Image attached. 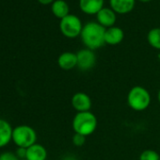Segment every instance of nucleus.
<instances>
[{
  "instance_id": "nucleus-14",
  "label": "nucleus",
  "mask_w": 160,
  "mask_h": 160,
  "mask_svg": "<svg viewBox=\"0 0 160 160\" xmlns=\"http://www.w3.org/2000/svg\"><path fill=\"white\" fill-rule=\"evenodd\" d=\"M47 151L44 146L35 143L27 149V160H46Z\"/></svg>"
},
{
  "instance_id": "nucleus-18",
  "label": "nucleus",
  "mask_w": 160,
  "mask_h": 160,
  "mask_svg": "<svg viewBox=\"0 0 160 160\" xmlns=\"http://www.w3.org/2000/svg\"><path fill=\"white\" fill-rule=\"evenodd\" d=\"M72 144L75 147H82L85 144V142H86V137L74 133L73 136H72Z\"/></svg>"
},
{
  "instance_id": "nucleus-23",
  "label": "nucleus",
  "mask_w": 160,
  "mask_h": 160,
  "mask_svg": "<svg viewBox=\"0 0 160 160\" xmlns=\"http://www.w3.org/2000/svg\"><path fill=\"white\" fill-rule=\"evenodd\" d=\"M157 100H158V102H159V104H160V89H159V91H158V92H157Z\"/></svg>"
},
{
  "instance_id": "nucleus-7",
  "label": "nucleus",
  "mask_w": 160,
  "mask_h": 160,
  "mask_svg": "<svg viewBox=\"0 0 160 160\" xmlns=\"http://www.w3.org/2000/svg\"><path fill=\"white\" fill-rule=\"evenodd\" d=\"M71 104L72 108L76 112H87L91 111L92 108V101L89 94L84 92H75L72 99Z\"/></svg>"
},
{
  "instance_id": "nucleus-10",
  "label": "nucleus",
  "mask_w": 160,
  "mask_h": 160,
  "mask_svg": "<svg viewBox=\"0 0 160 160\" xmlns=\"http://www.w3.org/2000/svg\"><path fill=\"white\" fill-rule=\"evenodd\" d=\"M58 65L63 71H71L77 67L76 53L66 51L61 53L58 58Z\"/></svg>"
},
{
  "instance_id": "nucleus-3",
  "label": "nucleus",
  "mask_w": 160,
  "mask_h": 160,
  "mask_svg": "<svg viewBox=\"0 0 160 160\" xmlns=\"http://www.w3.org/2000/svg\"><path fill=\"white\" fill-rule=\"evenodd\" d=\"M126 99L128 107L137 112L146 110L152 102V97L149 91L139 85L134 86L128 92Z\"/></svg>"
},
{
  "instance_id": "nucleus-6",
  "label": "nucleus",
  "mask_w": 160,
  "mask_h": 160,
  "mask_svg": "<svg viewBox=\"0 0 160 160\" xmlns=\"http://www.w3.org/2000/svg\"><path fill=\"white\" fill-rule=\"evenodd\" d=\"M77 57V68L80 71L88 72L92 70L95 64H96V54L93 50H91L89 48H83L80 49L76 53Z\"/></svg>"
},
{
  "instance_id": "nucleus-11",
  "label": "nucleus",
  "mask_w": 160,
  "mask_h": 160,
  "mask_svg": "<svg viewBox=\"0 0 160 160\" xmlns=\"http://www.w3.org/2000/svg\"><path fill=\"white\" fill-rule=\"evenodd\" d=\"M137 0H109V7L117 14H127L131 12Z\"/></svg>"
},
{
  "instance_id": "nucleus-25",
  "label": "nucleus",
  "mask_w": 160,
  "mask_h": 160,
  "mask_svg": "<svg viewBox=\"0 0 160 160\" xmlns=\"http://www.w3.org/2000/svg\"><path fill=\"white\" fill-rule=\"evenodd\" d=\"M158 58H160V54H159V55H158Z\"/></svg>"
},
{
  "instance_id": "nucleus-9",
  "label": "nucleus",
  "mask_w": 160,
  "mask_h": 160,
  "mask_svg": "<svg viewBox=\"0 0 160 160\" xmlns=\"http://www.w3.org/2000/svg\"><path fill=\"white\" fill-rule=\"evenodd\" d=\"M79 8L88 15H96L105 6V0H79Z\"/></svg>"
},
{
  "instance_id": "nucleus-5",
  "label": "nucleus",
  "mask_w": 160,
  "mask_h": 160,
  "mask_svg": "<svg viewBox=\"0 0 160 160\" xmlns=\"http://www.w3.org/2000/svg\"><path fill=\"white\" fill-rule=\"evenodd\" d=\"M82 21L75 14H69L62 18L59 22V29L62 35L68 39H75L80 37L83 29Z\"/></svg>"
},
{
  "instance_id": "nucleus-15",
  "label": "nucleus",
  "mask_w": 160,
  "mask_h": 160,
  "mask_svg": "<svg viewBox=\"0 0 160 160\" xmlns=\"http://www.w3.org/2000/svg\"><path fill=\"white\" fill-rule=\"evenodd\" d=\"M51 11L53 14L60 20L70 14V7L65 0H55L51 4Z\"/></svg>"
},
{
  "instance_id": "nucleus-13",
  "label": "nucleus",
  "mask_w": 160,
  "mask_h": 160,
  "mask_svg": "<svg viewBox=\"0 0 160 160\" xmlns=\"http://www.w3.org/2000/svg\"><path fill=\"white\" fill-rule=\"evenodd\" d=\"M12 131L13 128L8 121L0 119V148L7 146L12 140Z\"/></svg>"
},
{
  "instance_id": "nucleus-24",
  "label": "nucleus",
  "mask_w": 160,
  "mask_h": 160,
  "mask_svg": "<svg viewBox=\"0 0 160 160\" xmlns=\"http://www.w3.org/2000/svg\"><path fill=\"white\" fill-rule=\"evenodd\" d=\"M138 1H140V2H144V3H146V2H150V1H152V0H138Z\"/></svg>"
},
{
  "instance_id": "nucleus-8",
  "label": "nucleus",
  "mask_w": 160,
  "mask_h": 160,
  "mask_svg": "<svg viewBox=\"0 0 160 160\" xmlns=\"http://www.w3.org/2000/svg\"><path fill=\"white\" fill-rule=\"evenodd\" d=\"M96 22L105 28H108L115 26L117 21V13L110 7H104L96 14Z\"/></svg>"
},
{
  "instance_id": "nucleus-26",
  "label": "nucleus",
  "mask_w": 160,
  "mask_h": 160,
  "mask_svg": "<svg viewBox=\"0 0 160 160\" xmlns=\"http://www.w3.org/2000/svg\"><path fill=\"white\" fill-rule=\"evenodd\" d=\"M23 160H27V159H23Z\"/></svg>"
},
{
  "instance_id": "nucleus-21",
  "label": "nucleus",
  "mask_w": 160,
  "mask_h": 160,
  "mask_svg": "<svg viewBox=\"0 0 160 160\" xmlns=\"http://www.w3.org/2000/svg\"><path fill=\"white\" fill-rule=\"evenodd\" d=\"M62 160H78V159H77V157H76L75 155H73V154H66V155L62 158Z\"/></svg>"
},
{
  "instance_id": "nucleus-1",
  "label": "nucleus",
  "mask_w": 160,
  "mask_h": 160,
  "mask_svg": "<svg viewBox=\"0 0 160 160\" xmlns=\"http://www.w3.org/2000/svg\"><path fill=\"white\" fill-rule=\"evenodd\" d=\"M106 28L97 22H88L83 26V29L80 34L82 43L86 48L91 50H96L103 47L105 42Z\"/></svg>"
},
{
  "instance_id": "nucleus-17",
  "label": "nucleus",
  "mask_w": 160,
  "mask_h": 160,
  "mask_svg": "<svg viewBox=\"0 0 160 160\" xmlns=\"http://www.w3.org/2000/svg\"><path fill=\"white\" fill-rule=\"evenodd\" d=\"M138 160H160V154L152 149H146L139 154Z\"/></svg>"
},
{
  "instance_id": "nucleus-2",
  "label": "nucleus",
  "mask_w": 160,
  "mask_h": 160,
  "mask_svg": "<svg viewBox=\"0 0 160 160\" xmlns=\"http://www.w3.org/2000/svg\"><path fill=\"white\" fill-rule=\"evenodd\" d=\"M98 126V121L96 116L92 111L76 112L72 118V127L74 133L89 137L92 135Z\"/></svg>"
},
{
  "instance_id": "nucleus-22",
  "label": "nucleus",
  "mask_w": 160,
  "mask_h": 160,
  "mask_svg": "<svg viewBox=\"0 0 160 160\" xmlns=\"http://www.w3.org/2000/svg\"><path fill=\"white\" fill-rule=\"evenodd\" d=\"M38 1L42 5H49V4H52L55 0H38Z\"/></svg>"
},
{
  "instance_id": "nucleus-16",
  "label": "nucleus",
  "mask_w": 160,
  "mask_h": 160,
  "mask_svg": "<svg viewBox=\"0 0 160 160\" xmlns=\"http://www.w3.org/2000/svg\"><path fill=\"white\" fill-rule=\"evenodd\" d=\"M147 42L153 49L160 51V28H153L149 30Z\"/></svg>"
},
{
  "instance_id": "nucleus-4",
  "label": "nucleus",
  "mask_w": 160,
  "mask_h": 160,
  "mask_svg": "<svg viewBox=\"0 0 160 160\" xmlns=\"http://www.w3.org/2000/svg\"><path fill=\"white\" fill-rule=\"evenodd\" d=\"M12 141L17 147L28 148L36 143L37 133L35 129L29 125H18L13 128Z\"/></svg>"
},
{
  "instance_id": "nucleus-19",
  "label": "nucleus",
  "mask_w": 160,
  "mask_h": 160,
  "mask_svg": "<svg viewBox=\"0 0 160 160\" xmlns=\"http://www.w3.org/2000/svg\"><path fill=\"white\" fill-rule=\"evenodd\" d=\"M0 160H20L16 153H13L12 152H4L0 154Z\"/></svg>"
},
{
  "instance_id": "nucleus-12",
  "label": "nucleus",
  "mask_w": 160,
  "mask_h": 160,
  "mask_svg": "<svg viewBox=\"0 0 160 160\" xmlns=\"http://www.w3.org/2000/svg\"><path fill=\"white\" fill-rule=\"evenodd\" d=\"M124 39V32L120 27H111L106 28L105 33V42L108 45L120 44Z\"/></svg>"
},
{
  "instance_id": "nucleus-20",
  "label": "nucleus",
  "mask_w": 160,
  "mask_h": 160,
  "mask_svg": "<svg viewBox=\"0 0 160 160\" xmlns=\"http://www.w3.org/2000/svg\"><path fill=\"white\" fill-rule=\"evenodd\" d=\"M16 155L20 160L26 159L27 158V148L18 147V149L16 150Z\"/></svg>"
}]
</instances>
